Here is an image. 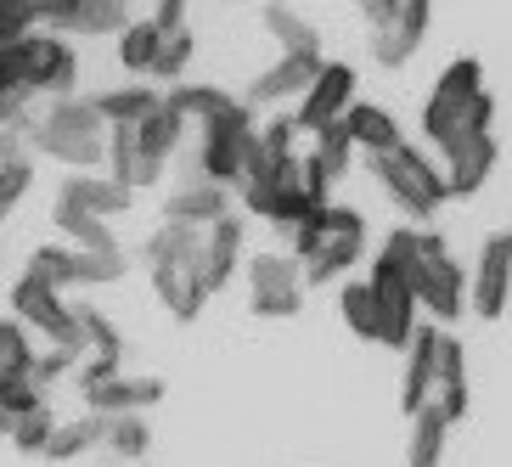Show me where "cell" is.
Instances as JSON below:
<instances>
[{"label": "cell", "instance_id": "cell-2", "mask_svg": "<svg viewBox=\"0 0 512 467\" xmlns=\"http://www.w3.org/2000/svg\"><path fill=\"white\" fill-rule=\"evenodd\" d=\"M366 254V214L349 203H316L293 226V259L304 271V287L344 282Z\"/></svg>", "mask_w": 512, "mask_h": 467}, {"label": "cell", "instance_id": "cell-15", "mask_svg": "<svg viewBox=\"0 0 512 467\" xmlns=\"http://www.w3.org/2000/svg\"><path fill=\"white\" fill-rule=\"evenodd\" d=\"M428 406L445 422L467 417V355H462V338L445 327H439V361H434V394H428Z\"/></svg>", "mask_w": 512, "mask_h": 467}, {"label": "cell", "instance_id": "cell-27", "mask_svg": "<svg viewBox=\"0 0 512 467\" xmlns=\"http://www.w3.org/2000/svg\"><path fill=\"white\" fill-rule=\"evenodd\" d=\"M51 226L74 242V248H91V254L119 248V237H113V226H107L102 214H85V209H74V203H57V209H51Z\"/></svg>", "mask_w": 512, "mask_h": 467}, {"label": "cell", "instance_id": "cell-23", "mask_svg": "<svg viewBox=\"0 0 512 467\" xmlns=\"http://www.w3.org/2000/svg\"><path fill=\"white\" fill-rule=\"evenodd\" d=\"M102 434H107V417L102 411H85V417H74V422H57L40 456H46V462H79V456L102 451Z\"/></svg>", "mask_w": 512, "mask_h": 467}, {"label": "cell", "instance_id": "cell-40", "mask_svg": "<svg viewBox=\"0 0 512 467\" xmlns=\"http://www.w3.org/2000/svg\"><path fill=\"white\" fill-rule=\"evenodd\" d=\"M29 186H34V158H29V152L12 158V164H0V226H6L12 209L29 197Z\"/></svg>", "mask_w": 512, "mask_h": 467}, {"label": "cell", "instance_id": "cell-1", "mask_svg": "<svg viewBox=\"0 0 512 467\" xmlns=\"http://www.w3.org/2000/svg\"><path fill=\"white\" fill-rule=\"evenodd\" d=\"M417 119H422V141L434 152H451L462 136L496 130V96L484 91V62L456 57L451 68L434 79V91H428Z\"/></svg>", "mask_w": 512, "mask_h": 467}, {"label": "cell", "instance_id": "cell-45", "mask_svg": "<svg viewBox=\"0 0 512 467\" xmlns=\"http://www.w3.org/2000/svg\"><path fill=\"white\" fill-rule=\"evenodd\" d=\"M496 248H501V254H507V259H512V231H496Z\"/></svg>", "mask_w": 512, "mask_h": 467}, {"label": "cell", "instance_id": "cell-8", "mask_svg": "<svg viewBox=\"0 0 512 467\" xmlns=\"http://www.w3.org/2000/svg\"><path fill=\"white\" fill-rule=\"evenodd\" d=\"M417 304L439 321V327H451V321L467 316V271H462V259L451 254V242L439 237V231H422Z\"/></svg>", "mask_w": 512, "mask_h": 467}, {"label": "cell", "instance_id": "cell-33", "mask_svg": "<svg viewBox=\"0 0 512 467\" xmlns=\"http://www.w3.org/2000/svg\"><path fill=\"white\" fill-rule=\"evenodd\" d=\"M51 428H57V411H51V400H34L29 411H17V417H12L6 439H12L23 456H40V451H46V439H51Z\"/></svg>", "mask_w": 512, "mask_h": 467}, {"label": "cell", "instance_id": "cell-48", "mask_svg": "<svg viewBox=\"0 0 512 467\" xmlns=\"http://www.w3.org/2000/svg\"><path fill=\"white\" fill-rule=\"evenodd\" d=\"M0 91H6V79H0Z\"/></svg>", "mask_w": 512, "mask_h": 467}, {"label": "cell", "instance_id": "cell-12", "mask_svg": "<svg viewBox=\"0 0 512 467\" xmlns=\"http://www.w3.org/2000/svg\"><path fill=\"white\" fill-rule=\"evenodd\" d=\"M439 158H445V192L451 197H479L484 181L496 175L501 141H496V130H479V136H462L451 152H439Z\"/></svg>", "mask_w": 512, "mask_h": 467}, {"label": "cell", "instance_id": "cell-17", "mask_svg": "<svg viewBox=\"0 0 512 467\" xmlns=\"http://www.w3.org/2000/svg\"><path fill=\"white\" fill-rule=\"evenodd\" d=\"M57 203H74V209H85V214L113 220V214H124L130 203H136V192H130V186H119L107 169H74V175L62 181Z\"/></svg>", "mask_w": 512, "mask_h": 467}, {"label": "cell", "instance_id": "cell-18", "mask_svg": "<svg viewBox=\"0 0 512 467\" xmlns=\"http://www.w3.org/2000/svg\"><path fill=\"white\" fill-rule=\"evenodd\" d=\"M344 136H349V147L355 152H366V158H377V152H394L400 141H406V130H400V119H394L389 107H377V102H355L344 107Z\"/></svg>", "mask_w": 512, "mask_h": 467}, {"label": "cell", "instance_id": "cell-41", "mask_svg": "<svg viewBox=\"0 0 512 467\" xmlns=\"http://www.w3.org/2000/svg\"><path fill=\"white\" fill-rule=\"evenodd\" d=\"M74 366H79V355H74V349H57V344H51L46 355L34 349V366H29V377L40 383V389H51V383H57V377H68Z\"/></svg>", "mask_w": 512, "mask_h": 467}, {"label": "cell", "instance_id": "cell-38", "mask_svg": "<svg viewBox=\"0 0 512 467\" xmlns=\"http://www.w3.org/2000/svg\"><path fill=\"white\" fill-rule=\"evenodd\" d=\"M74 321H79V332H85V344H91V355H124V338H119V327L96 310V304H74Z\"/></svg>", "mask_w": 512, "mask_h": 467}, {"label": "cell", "instance_id": "cell-10", "mask_svg": "<svg viewBox=\"0 0 512 467\" xmlns=\"http://www.w3.org/2000/svg\"><path fill=\"white\" fill-rule=\"evenodd\" d=\"M349 102H355V68H349V62H327V57H321L316 79H310L304 96L293 102V124H299V136H316V130L338 124Z\"/></svg>", "mask_w": 512, "mask_h": 467}, {"label": "cell", "instance_id": "cell-28", "mask_svg": "<svg viewBox=\"0 0 512 467\" xmlns=\"http://www.w3.org/2000/svg\"><path fill=\"white\" fill-rule=\"evenodd\" d=\"M40 124H51V130H68V136H107V124H102V113H96V102L91 96H51V107L46 113H34Z\"/></svg>", "mask_w": 512, "mask_h": 467}, {"label": "cell", "instance_id": "cell-11", "mask_svg": "<svg viewBox=\"0 0 512 467\" xmlns=\"http://www.w3.org/2000/svg\"><path fill=\"white\" fill-rule=\"evenodd\" d=\"M316 68H321V51H282L265 74L248 79L242 102L248 107H293L304 96V85L316 79Z\"/></svg>", "mask_w": 512, "mask_h": 467}, {"label": "cell", "instance_id": "cell-13", "mask_svg": "<svg viewBox=\"0 0 512 467\" xmlns=\"http://www.w3.org/2000/svg\"><path fill=\"white\" fill-rule=\"evenodd\" d=\"M507 299H512V259L496 248V237L479 248V265L467 276V310L479 321H501L507 316Z\"/></svg>", "mask_w": 512, "mask_h": 467}, {"label": "cell", "instance_id": "cell-25", "mask_svg": "<svg viewBox=\"0 0 512 467\" xmlns=\"http://www.w3.org/2000/svg\"><path fill=\"white\" fill-rule=\"evenodd\" d=\"M91 102H96V113H102V124H136L164 102V91H152L147 79H130V85H113V91L91 96Z\"/></svg>", "mask_w": 512, "mask_h": 467}, {"label": "cell", "instance_id": "cell-16", "mask_svg": "<svg viewBox=\"0 0 512 467\" xmlns=\"http://www.w3.org/2000/svg\"><path fill=\"white\" fill-rule=\"evenodd\" d=\"M85 394V411H102V417H119V411H152L158 400H164V377H102V383H91Z\"/></svg>", "mask_w": 512, "mask_h": 467}, {"label": "cell", "instance_id": "cell-14", "mask_svg": "<svg viewBox=\"0 0 512 467\" xmlns=\"http://www.w3.org/2000/svg\"><path fill=\"white\" fill-rule=\"evenodd\" d=\"M434 361H439V321H417L406 338V377H400V411H422L434 394Z\"/></svg>", "mask_w": 512, "mask_h": 467}, {"label": "cell", "instance_id": "cell-24", "mask_svg": "<svg viewBox=\"0 0 512 467\" xmlns=\"http://www.w3.org/2000/svg\"><path fill=\"white\" fill-rule=\"evenodd\" d=\"M164 102L181 113L186 124H209V119H220V113H231V107L242 102V96H231V91H220V85H192V79H175L164 91Z\"/></svg>", "mask_w": 512, "mask_h": 467}, {"label": "cell", "instance_id": "cell-36", "mask_svg": "<svg viewBox=\"0 0 512 467\" xmlns=\"http://www.w3.org/2000/svg\"><path fill=\"white\" fill-rule=\"evenodd\" d=\"M265 29H271V40L282 51H321L316 29H310L293 6H282V0H271V6H265Z\"/></svg>", "mask_w": 512, "mask_h": 467}, {"label": "cell", "instance_id": "cell-46", "mask_svg": "<svg viewBox=\"0 0 512 467\" xmlns=\"http://www.w3.org/2000/svg\"><path fill=\"white\" fill-rule=\"evenodd\" d=\"M6 428H12V411H6V406H0V434H6Z\"/></svg>", "mask_w": 512, "mask_h": 467}, {"label": "cell", "instance_id": "cell-39", "mask_svg": "<svg viewBox=\"0 0 512 467\" xmlns=\"http://www.w3.org/2000/svg\"><path fill=\"white\" fill-rule=\"evenodd\" d=\"M34 366V344H29V327L17 316H0V377L6 372H29Z\"/></svg>", "mask_w": 512, "mask_h": 467}, {"label": "cell", "instance_id": "cell-32", "mask_svg": "<svg viewBox=\"0 0 512 467\" xmlns=\"http://www.w3.org/2000/svg\"><path fill=\"white\" fill-rule=\"evenodd\" d=\"M197 62V34L192 29H164V40H158V57H152L147 79H164V85H175V79L192 74Z\"/></svg>", "mask_w": 512, "mask_h": 467}, {"label": "cell", "instance_id": "cell-20", "mask_svg": "<svg viewBox=\"0 0 512 467\" xmlns=\"http://www.w3.org/2000/svg\"><path fill=\"white\" fill-rule=\"evenodd\" d=\"M107 175L119 186H130V192H147V186L164 181V164H152L147 152L136 147V130L130 124H107Z\"/></svg>", "mask_w": 512, "mask_h": 467}, {"label": "cell", "instance_id": "cell-47", "mask_svg": "<svg viewBox=\"0 0 512 467\" xmlns=\"http://www.w3.org/2000/svg\"><path fill=\"white\" fill-rule=\"evenodd\" d=\"M355 6H372V0H355Z\"/></svg>", "mask_w": 512, "mask_h": 467}, {"label": "cell", "instance_id": "cell-42", "mask_svg": "<svg viewBox=\"0 0 512 467\" xmlns=\"http://www.w3.org/2000/svg\"><path fill=\"white\" fill-rule=\"evenodd\" d=\"M119 361H124V355H91L85 366H74V383H79V389H91V383H102V377L119 372Z\"/></svg>", "mask_w": 512, "mask_h": 467}, {"label": "cell", "instance_id": "cell-43", "mask_svg": "<svg viewBox=\"0 0 512 467\" xmlns=\"http://www.w3.org/2000/svg\"><path fill=\"white\" fill-rule=\"evenodd\" d=\"M147 17L158 29H186V0H147Z\"/></svg>", "mask_w": 512, "mask_h": 467}, {"label": "cell", "instance_id": "cell-35", "mask_svg": "<svg viewBox=\"0 0 512 467\" xmlns=\"http://www.w3.org/2000/svg\"><path fill=\"white\" fill-rule=\"evenodd\" d=\"M338 310H344V327L355 332V338L377 344V293H372V282H344Z\"/></svg>", "mask_w": 512, "mask_h": 467}, {"label": "cell", "instance_id": "cell-7", "mask_svg": "<svg viewBox=\"0 0 512 467\" xmlns=\"http://www.w3.org/2000/svg\"><path fill=\"white\" fill-rule=\"evenodd\" d=\"M12 316L23 321L29 332H40L46 344H57V349H74L79 361L91 355V344H85V332H79V321H74V304L62 299L51 282H40V276H17L12 282Z\"/></svg>", "mask_w": 512, "mask_h": 467}, {"label": "cell", "instance_id": "cell-9", "mask_svg": "<svg viewBox=\"0 0 512 467\" xmlns=\"http://www.w3.org/2000/svg\"><path fill=\"white\" fill-rule=\"evenodd\" d=\"M248 316L293 321L304 310V271L293 254H248Z\"/></svg>", "mask_w": 512, "mask_h": 467}, {"label": "cell", "instance_id": "cell-6", "mask_svg": "<svg viewBox=\"0 0 512 467\" xmlns=\"http://www.w3.org/2000/svg\"><path fill=\"white\" fill-rule=\"evenodd\" d=\"M366 12V46H372V62L400 74L406 62H417L422 40H428V23H434V0H372L361 6Z\"/></svg>", "mask_w": 512, "mask_h": 467}, {"label": "cell", "instance_id": "cell-5", "mask_svg": "<svg viewBox=\"0 0 512 467\" xmlns=\"http://www.w3.org/2000/svg\"><path fill=\"white\" fill-rule=\"evenodd\" d=\"M372 175H377V186H383V192L417 220V226L422 220H434V214L451 203V192H445V169H439L417 141H400L394 152H377Z\"/></svg>", "mask_w": 512, "mask_h": 467}, {"label": "cell", "instance_id": "cell-37", "mask_svg": "<svg viewBox=\"0 0 512 467\" xmlns=\"http://www.w3.org/2000/svg\"><path fill=\"white\" fill-rule=\"evenodd\" d=\"M74 265H79V248H68V242H46V248H34L29 254V276L51 282L57 293L74 287Z\"/></svg>", "mask_w": 512, "mask_h": 467}, {"label": "cell", "instance_id": "cell-31", "mask_svg": "<svg viewBox=\"0 0 512 467\" xmlns=\"http://www.w3.org/2000/svg\"><path fill=\"white\" fill-rule=\"evenodd\" d=\"M130 17H136L130 0H79L62 34H96V40H102V34H119Z\"/></svg>", "mask_w": 512, "mask_h": 467}, {"label": "cell", "instance_id": "cell-4", "mask_svg": "<svg viewBox=\"0 0 512 467\" xmlns=\"http://www.w3.org/2000/svg\"><path fill=\"white\" fill-rule=\"evenodd\" d=\"M0 79L29 91L34 102L40 96H68L79 85V51L68 34H46V29H29L17 40H0Z\"/></svg>", "mask_w": 512, "mask_h": 467}, {"label": "cell", "instance_id": "cell-21", "mask_svg": "<svg viewBox=\"0 0 512 467\" xmlns=\"http://www.w3.org/2000/svg\"><path fill=\"white\" fill-rule=\"evenodd\" d=\"M220 214H231V192L214 181H181L175 192H169L164 203V220H175V226H214Z\"/></svg>", "mask_w": 512, "mask_h": 467}, {"label": "cell", "instance_id": "cell-26", "mask_svg": "<svg viewBox=\"0 0 512 467\" xmlns=\"http://www.w3.org/2000/svg\"><path fill=\"white\" fill-rule=\"evenodd\" d=\"M445 439H451V422L439 417L434 406H422V411H411L406 467H439V462H445Z\"/></svg>", "mask_w": 512, "mask_h": 467}, {"label": "cell", "instance_id": "cell-22", "mask_svg": "<svg viewBox=\"0 0 512 467\" xmlns=\"http://www.w3.org/2000/svg\"><path fill=\"white\" fill-rule=\"evenodd\" d=\"M130 130H136V147L147 152L152 164H164V169H169V158H175V152H181V141H186V119L169 102H158L147 119H136Z\"/></svg>", "mask_w": 512, "mask_h": 467}, {"label": "cell", "instance_id": "cell-34", "mask_svg": "<svg viewBox=\"0 0 512 467\" xmlns=\"http://www.w3.org/2000/svg\"><path fill=\"white\" fill-rule=\"evenodd\" d=\"M130 276V254L124 248H102V254H91V248H79V265H74V287H113Z\"/></svg>", "mask_w": 512, "mask_h": 467}, {"label": "cell", "instance_id": "cell-3", "mask_svg": "<svg viewBox=\"0 0 512 467\" xmlns=\"http://www.w3.org/2000/svg\"><path fill=\"white\" fill-rule=\"evenodd\" d=\"M197 248H203V231L175 226V220H164L147 237V248H141L152 287H158V299H164V310L175 321H197L203 304L214 299L209 287H203V259H197Z\"/></svg>", "mask_w": 512, "mask_h": 467}, {"label": "cell", "instance_id": "cell-30", "mask_svg": "<svg viewBox=\"0 0 512 467\" xmlns=\"http://www.w3.org/2000/svg\"><path fill=\"white\" fill-rule=\"evenodd\" d=\"M113 40H119V62H124V68H130V74H147L152 57H158V40H164V29H158L147 12H136L119 34H113Z\"/></svg>", "mask_w": 512, "mask_h": 467}, {"label": "cell", "instance_id": "cell-44", "mask_svg": "<svg viewBox=\"0 0 512 467\" xmlns=\"http://www.w3.org/2000/svg\"><path fill=\"white\" fill-rule=\"evenodd\" d=\"M29 12L17 6V0H0V40H17V34H29Z\"/></svg>", "mask_w": 512, "mask_h": 467}, {"label": "cell", "instance_id": "cell-19", "mask_svg": "<svg viewBox=\"0 0 512 467\" xmlns=\"http://www.w3.org/2000/svg\"><path fill=\"white\" fill-rule=\"evenodd\" d=\"M197 259H203V287H209V293H220V287L237 276V259H242V220H237V209L220 214L214 226H203V248H197Z\"/></svg>", "mask_w": 512, "mask_h": 467}, {"label": "cell", "instance_id": "cell-29", "mask_svg": "<svg viewBox=\"0 0 512 467\" xmlns=\"http://www.w3.org/2000/svg\"><path fill=\"white\" fill-rule=\"evenodd\" d=\"M102 451H113V456H119V462H147V451H152V428H147V411H119V417H107Z\"/></svg>", "mask_w": 512, "mask_h": 467}]
</instances>
